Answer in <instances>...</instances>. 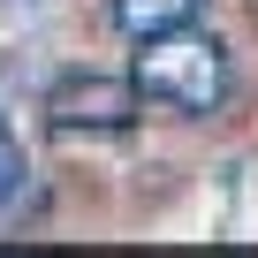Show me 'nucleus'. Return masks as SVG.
Here are the masks:
<instances>
[{"instance_id":"nucleus-1","label":"nucleus","mask_w":258,"mask_h":258,"mask_svg":"<svg viewBox=\"0 0 258 258\" xmlns=\"http://www.w3.org/2000/svg\"><path fill=\"white\" fill-rule=\"evenodd\" d=\"M137 91L160 99V106H175V114H213V106L228 99V53H220L213 38H198L190 23L167 31V38H145V53H137Z\"/></svg>"},{"instance_id":"nucleus-2","label":"nucleus","mask_w":258,"mask_h":258,"mask_svg":"<svg viewBox=\"0 0 258 258\" xmlns=\"http://www.w3.org/2000/svg\"><path fill=\"white\" fill-rule=\"evenodd\" d=\"M137 76L129 84H114V76H69L53 99H46V114H53V129H129L137 121Z\"/></svg>"},{"instance_id":"nucleus-3","label":"nucleus","mask_w":258,"mask_h":258,"mask_svg":"<svg viewBox=\"0 0 258 258\" xmlns=\"http://www.w3.org/2000/svg\"><path fill=\"white\" fill-rule=\"evenodd\" d=\"M198 8H205V0H114V23L145 46V38H167V31L198 23Z\"/></svg>"},{"instance_id":"nucleus-4","label":"nucleus","mask_w":258,"mask_h":258,"mask_svg":"<svg viewBox=\"0 0 258 258\" xmlns=\"http://www.w3.org/2000/svg\"><path fill=\"white\" fill-rule=\"evenodd\" d=\"M16 190H23V145L8 137V121H0V205H8Z\"/></svg>"}]
</instances>
